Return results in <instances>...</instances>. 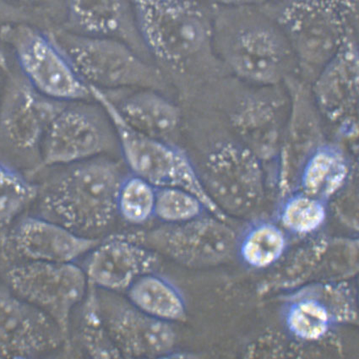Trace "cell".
Masks as SVG:
<instances>
[{
	"label": "cell",
	"instance_id": "3957f363",
	"mask_svg": "<svg viewBox=\"0 0 359 359\" xmlns=\"http://www.w3.org/2000/svg\"><path fill=\"white\" fill-rule=\"evenodd\" d=\"M53 38L89 86L102 90H152L162 82L158 70L122 40L76 32L59 33Z\"/></svg>",
	"mask_w": 359,
	"mask_h": 359
},
{
	"label": "cell",
	"instance_id": "6da1fadb",
	"mask_svg": "<svg viewBox=\"0 0 359 359\" xmlns=\"http://www.w3.org/2000/svg\"><path fill=\"white\" fill-rule=\"evenodd\" d=\"M66 167L39 189L41 217L97 238L118 215V189L126 176L118 163L100 158Z\"/></svg>",
	"mask_w": 359,
	"mask_h": 359
},
{
	"label": "cell",
	"instance_id": "44dd1931",
	"mask_svg": "<svg viewBox=\"0 0 359 359\" xmlns=\"http://www.w3.org/2000/svg\"><path fill=\"white\" fill-rule=\"evenodd\" d=\"M351 177L352 167L344 151L338 146L324 142L304 163L296 189L329 204Z\"/></svg>",
	"mask_w": 359,
	"mask_h": 359
},
{
	"label": "cell",
	"instance_id": "4316f807",
	"mask_svg": "<svg viewBox=\"0 0 359 359\" xmlns=\"http://www.w3.org/2000/svg\"><path fill=\"white\" fill-rule=\"evenodd\" d=\"M316 238L301 248L299 252L297 250L290 263L262 287V294L276 290L290 292L305 284V280L311 276L313 271L327 258L332 243L331 239L327 237Z\"/></svg>",
	"mask_w": 359,
	"mask_h": 359
},
{
	"label": "cell",
	"instance_id": "9a60e30c",
	"mask_svg": "<svg viewBox=\"0 0 359 359\" xmlns=\"http://www.w3.org/2000/svg\"><path fill=\"white\" fill-rule=\"evenodd\" d=\"M65 105L43 96L24 77L15 79L0 104V135L16 150L39 147L48 127Z\"/></svg>",
	"mask_w": 359,
	"mask_h": 359
},
{
	"label": "cell",
	"instance_id": "2e32d148",
	"mask_svg": "<svg viewBox=\"0 0 359 359\" xmlns=\"http://www.w3.org/2000/svg\"><path fill=\"white\" fill-rule=\"evenodd\" d=\"M316 105L348 137L358 135V60L352 43H344L322 69L315 86Z\"/></svg>",
	"mask_w": 359,
	"mask_h": 359
},
{
	"label": "cell",
	"instance_id": "7c38bea8",
	"mask_svg": "<svg viewBox=\"0 0 359 359\" xmlns=\"http://www.w3.org/2000/svg\"><path fill=\"white\" fill-rule=\"evenodd\" d=\"M66 344L50 317L0 287V358H32Z\"/></svg>",
	"mask_w": 359,
	"mask_h": 359
},
{
	"label": "cell",
	"instance_id": "30bf717a",
	"mask_svg": "<svg viewBox=\"0 0 359 359\" xmlns=\"http://www.w3.org/2000/svg\"><path fill=\"white\" fill-rule=\"evenodd\" d=\"M115 140L116 134L105 112L88 106L65 104L45 132L39 147L41 162L43 167L86 162L106 154Z\"/></svg>",
	"mask_w": 359,
	"mask_h": 359
},
{
	"label": "cell",
	"instance_id": "5b68a950",
	"mask_svg": "<svg viewBox=\"0 0 359 359\" xmlns=\"http://www.w3.org/2000/svg\"><path fill=\"white\" fill-rule=\"evenodd\" d=\"M2 28L4 40L10 45L23 77L33 88L62 102L93 98L90 86L53 36L22 23L7 24Z\"/></svg>",
	"mask_w": 359,
	"mask_h": 359
},
{
	"label": "cell",
	"instance_id": "277c9868",
	"mask_svg": "<svg viewBox=\"0 0 359 359\" xmlns=\"http://www.w3.org/2000/svg\"><path fill=\"white\" fill-rule=\"evenodd\" d=\"M358 318L356 295L344 280L304 284L288 292L280 304L284 332L307 345L322 344L337 327L356 324Z\"/></svg>",
	"mask_w": 359,
	"mask_h": 359
},
{
	"label": "cell",
	"instance_id": "d6986e66",
	"mask_svg": "<svg viewBox=\"0 0 359 359\" xmlns=\"http://www.w3.org/2000/svg\"><path fill=\"white\" fill-rule=\"evenodd\" d=\"M230 121L242 145L262 164L278 160L284 130L278 104L266 97H246Z\"/></svg>",
	"mask_w": 359,
	"mask_h": 359
},
{
	"label": "cell",
	"instance_id": "7a4b0ae2",
	"mask_svg": "<svg viewBox=\"0 0 359 359\" xmlns=\"http://www.w3.org/2000/svg\"><path fill=\"white\" fill-rule=\"evenodd\" d=\"M92 96L109 117L116 134L123 158L131 175L142 177L156 188L175 187L194 194L210 214L228 222L229 217L214 203L202 184L199 172L180 148L165 140L151 137L132 129L116 106L102 90L90 86Z\"/></svg>",
	"mask_w": 359,
	"mask_h": 359
},
{
	"label": "cell",
	"instance_id": "8992f818",
	"mask_svg": "<svg viewBox=\"0 0 359 359\" xmlns=\"http://www.w3.org/2000/svg\"><path fill=\"white\" fill-rule=\"evenodd\" d=\"M132 6L140 38L164 63H183L208 42L205 16L187 0H133Z\"/></svg>",
	"mask_w": 359,
	"mask_h": 359
},
{
	"label": "cell",
	"instance_id": "4fadbf2b",
	"mask_svg": "<svg viewBox=\"0 0 359 359\" xmlns=\"http://www.w3.org/2000/svg\"><path fill=\"white\" fill-rule=\"evenodd\" d=\"M5 231L6 250L22 262L74 263L101 241L81 236L43 217L19 218Z\"/></svg>",
	"mask_w": 359,
	"mask_h": 359
},
{
	"label": "cell",
	"instance_id": "8fae6325",
	"mask_svg": "<svg viewBox=\"0 0 359 359\" xmlns=\"http://www.w3.org/2000/svg\"><path fill=\"white\" fill-rule=\"evenodd\" d=\"M97 290L107 332L122 358H164L172 353L177 334L170 322L147 315L115 292Z\"/></svg>",
	"mask_w": 359,
	"mask_h": 359
},
{
	"label": "cell",
	"instance_id": "52a82bcc",
	"mask_svg": "<svg viewBox=\"0 0 359 359\" xmlns=\"http://www.w3.org/2000/svg\"><path fill=\"white\" fill-rule=\"evenodd\" d=\"M6 287L55 322L69 346L70 319L88 290L85 271L74 263L25 262L6 273Z\"/></svg>",
	"mask_w": 359,
	"mask_h": 359
},
{
	"label": "cell",
	"instance_id": "5bb4252c",
	"mask_svg": "<svg viewBox=\"0 0 359 359\" xmlns=\"http://www.w3.org/2000/svg\"><path fill=\"white\" fill-rule=\"evenodd\" d=\"M159 255L127 234L113 235L90 251L85 273L97 290L126 292L136 280L158 269Z\"/></svg>",
	"mask_w": 359,
	"mask_h": 359
},
{
	"label": "cell",
	"instance_id": "d4e9b609",
	"mask_svg": "<svg viewBox=\"0 0 359 359\" xmlns=\"http://www.w3.org/2000/svg\"><path fill=\"white\" fill-rule=\"evenodd\" d=\"M126 292L134 306L156 319L170 323L187 319V305L182 292L156 272L140 276Z\"/></svg>",
	"mask_w": 359,
	"mask_h": 359
},
{
	"label": "cell",
	"instance_id": "ffe728a7",
	"mask_svg": "<svg viewBox=\"0 0 359 359\" xmlns=\"http://www.w3.org/2000/svg\"><path fill=\"white\" fill-rule=\"evenodd\" d=\"M304 14L294 15L290 25V32L301 61L311 68L325 67L339 50L344 41L339 25L328 10L318 6Z\"/></svg>",
	"mask_w": 359,
	"mask_h": 359
},
{
	"label": "cell",
	"instance_id": "83f0119b",
	"mask_svg": "<svg viewBox=\"0 0 359 359\" xmlns=\"http://www.w3.org/2000/svg\"><path fill=\"white\" fill-rule=\"evenodd\" d=\"M81 319V338L86 353L95 358H122L111 339L99 303L98 290L88 283Z\"/></svg>",
	"mask_w": 359,
	"mask_h": 359
},
{
	"label": "cell",
	"instance_id": "484cf974",
	"mask_svg": "<svg viewBox=\"0 0 359 359\" xmlns=\"http://www.w3.org/2000/svg\"><path fill=\"white\" fill-rule=\"evenodd\" d=\"M327 217V202L296 189L283 197L276 222L290 237L309 238L323 228Z\"/></svg>",
	"mask_w": 359,
	"mask_h": 359
},
{
	"label": "cell",
	"instance_id": "ba28073f",
	"mask_svg": "<svg viewBox=\"0 0 359 359\" xmlns=\"http://www.w3.org/2000/svg\"><path fill=\"white\" fill-rule=\"evenodd\" d=\"M198 172L210 199L228 217L245 216L262 204L263 164L241 142L215 144Z\"/></svg>",
	"mask_w": 359,
	"mask_h": 359
},
{
	"label": "cell",
	"instance_id": "ac0fdd59",
	"mask_svg": "<svg viewBox=\"0 0 359 359\" xmlns=\"http://www.w3.org/2000/svg\"><path fill=\"white\" fill-rule=\"evenodd\" d=\"M323 140L318 109L306 95L297 93L278 158V187L283 197L295 191L301 169Z\"/></svg>",
	"mask_w": 359,
	"mask_h": 359
},
{
	"label": "cell",
	"instance_id": "7402d4cb",
	"mask_svg": "<svg viewBox=\"0 0 359 359\" xmlns=\"http://www.w3.org/2000/svg\"><path fill=\"white\" fill-rule=\"evenodd\" d=\"M290 236L276 221L258 219L237 233L234 257L252 271H264L278 265L286 257Z\"/></svg>",
	"mask_w": 359,
	"mask_h": 359
},
{
	"label": "cell",
	"instance_id": "f546056e",
	"mask_svg": "<svg viewBox=\"0 0 359 359\" xmlns=\"http://www.w3.org/2000/svg\"><path fill=\"white\" fill-rule=\"evenodd\" d=\"M156 188L131 175L125 177L118 189L117 212L131 225H143L154 217Z\"/></svg>",
	"mask_w": 359,
	"mask_h": 359
},
{
	"label": "cell",
	"instance_id": "cb8c5ba5",
	"mask_svg": "<svg viewBox=\"0 0 359 359\" xmlns=\"http://www.w3.org/2000/svg\"><path fill=\"white\" fill-rule=\"evenodd\" d=\"M66 9L74 32L126 42L130 28L126 0H66Z\"/></svg>",
	"mask_w": 359,
	"mask_h": 359
},
{
	"label": "cell",
	"instance_id": "4dcf8cb0",
	"mask_svg": "<svg viewBox=\"0 0 359 359\" xmlns=\"http://www.w3.org/2000/svg\"><path fill=\"white\" fill-rule=\"evenodd\" d=\"M205 212L203 202L194 194L180 188H156L154 217L164 224H183Z\"/></svg>",
	"mask_w": 359,
	"mask_h": 359
},
{
	"label": "cell",
	"instance_id": "f1b7e54d",
	"mask_svg": "<svg viewBox=\"0 0 359 359\" xmlns=\"http://www.w3.org/2000/svg\"><path fill=\"white\" fill-rule=\"evenodd\" d=\"M39 195L38 185L0 162V231L7 229L18 220Z\"/></svg>",
	"mask_w": 359,
	"mask_h": 359
},
{
	"label": "cell",
	"instance_id": "1f68e13d",
	"mask_svg": "<svg viewBox=\"0 0 359 359\" xmlns=\"http://www.w3.org/2000/svg\"><path fill=\"white\" fill-rule=\"evenodd\" d=\"M25 1H34V0H25Z\"/></svg>",
	"mask_w": 359,
	"mask_h": 359
},
{
	"label": "cell",
	"instance_id": "603a6c76",
	"mask_svg": "<svg viewBox=\"0 0 359 359\" xmlns=\"http://www.w3.org/2000/svg\"><path fill=\"white\" fill-rule=\"evenodd\" d=\"M115 106L128 126L151 137L164 140L181 121L179 107L151 89H142Z\"/></svg>",
	"mask_w": 359,
	"mask_h": 359
},
{
	"label": "cell",
	"instance_id": "e0dca14e",
	"mask_svg": "<svg viewBox=\"0 0 359 359\" xmlns=\"http://www.w3.org/2000/svg\"><path fill=\"white\" fill-rule=\"evenodd\" d=\"M287 48L280 36L263 26L249 27L235 35L228 50L229 63L243 79L271 86L282 79Z\"/></svg>",
	"mask_w": 359,
	"mask_h": 359
},
{
	"label": "cell",
	"instance_id": "9c48e42d",
	"mask_svg": "<svg viewBox=\"0 0 359 359\" xmlns=\"http://www.w3.org/2000/svg\"><path fill=\"white\" fill-rule=\"evenodd\" d=\"M159 255L189 268L222 265L234 257L237 233L228 222L210 214L177 224L129 233Z\"/></svg>",
	"mask_w": 359,
	"mask_h": 359
}]
</instances>
